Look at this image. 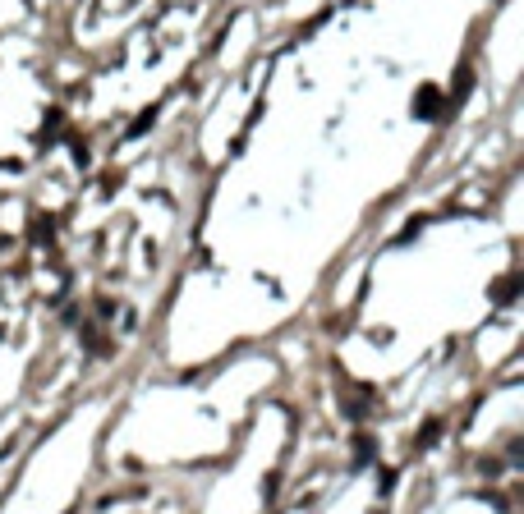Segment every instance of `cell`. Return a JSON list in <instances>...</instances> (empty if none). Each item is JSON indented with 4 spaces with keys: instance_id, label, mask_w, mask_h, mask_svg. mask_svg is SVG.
<instances>
[{
    "instance_id": "1",
    "label": "cell",
    "mask_w": 524,
    "mask_h": 514,
    "mask_svg": "<svg viewBox=\"0 0 524 514\" xmlns=\"http://www.w3.org/2000/svg\"><path fill=\"white\" fill-rule=\"evenodd\" d=\"M446 115V97H442V88H432V83H423V88L414 92V120H442Z\"/></svg>"
},
{
    "instance_id": "2",
    "label": "cell",
    "mask_w": 524,
    "mask_h": 514,
    "mask_svg": "<svg viewBox=\"0 0 524 514\" xmlns=\"http://www.w3.org/2000/svg\"><path fill=\"white\" fill-rule=\"evenodd\" d=\"M520 285H524V280H520L515 271L501 276V280L492 285V303H501V308H506V303H515V299H520Z\"/></svg>"
},
{
    "instance_id": "3",
    "label": "cell",
    "mask_w": 524,
    "mask_h": 514,
    "mask_svg": "<svg viewBox=\"0 0 524 514\" xmlns=\"http://www.w3.org/2000/svg\"><path fill=\"white\" fill-rule=\"evenodd\" d=\"M474 88V69H460V78H455V92L446 97V106H455V101H464V92Z\"/></svg>"
},
{
    "instance_id": "4",
    "label": "cell",
    "mask_w": 524,
    "mask_h": 514,
    "mask_svg": "<svg viewBox=\"0 0 524 514\" xmlns=\"http://www.w3.org/2000/svg\"><path fill=\"white\" fill-rule=\"evenodd\" d=\"M152 124H156V106H147V110H143V115H139V120L129 124V138H143V134H147V129H152Z\"/></svg>"
},
{
    "instance_id": "5",
    "label": "cell",
    "mask_w": 524,
    "mask_h": 514,
    "mask_svg": "<svg viewBox=\"0 0 524 514\" xmlns=\"http://www.w3.org/2000/svg\"><path fill=\"white\" fill-rule=\"evenodd\" d=\"M355 464H372V437L355 441Z\"/></svg>"
},
{
    "instance_id": "6",
    "label": "cell",
    "mask_w": 524,
    "mask_h": 514,
    "mask_svg": "<svg viewBox=\"0 0 524 514\" xmlns=\"http://www.w3.org/2000/svg\"><path fill=\"white\" fill-rule=\"evenodd\" d=\"M418 230H423V216H414V221H409V225H405L401 234H396V243H409V239L418 234Z\"/></svg>"
},
{
    "instance_id": "7",
    "label": "cell",
    "mask_w": 524,
    "mask_h": 514,
    "mask_svg": "<svg viewBox=\"0 0 524 514\" xmlns=\"http://www.w3.org/2000/svg\"><path fill=\"white\" fill-rule=\"evenodd\" d=\"M437 432H442V423H428L423 432H418V445H432V441H437Z\"/></svg>"
},
{
    "instance_id": "8",
    "label": "cell",
    "mask_w": 524,
    "mask_h": 514,
    "mask_svg": "<svg viewBox=\"0 0 524 514\" xmlns=\"http://www.w3.org/2000/svg\"><path fill=\"white\" fill-rule=\"evenodd\" d=\"M51 230H56L51 221H37V225H32V239H51Z\"/></svg>"
}]
</instances>
